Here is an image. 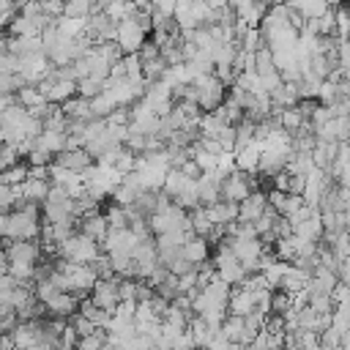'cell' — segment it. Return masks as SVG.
Instances as JSON below:
<instances>
[{"label": "cell", "mask_w": 350, "mask_h": 350, "mask_svg": "<svg viewBox=\"0 0 350 350\" xmlns=\"http://www.w3.org/2000/svg\"><path fill=\"white\" fill-rule=\"evenodd\" d=\"M276 123H279V129H284L287 134H295V131H301V129L306 126V118L301 115L298 107H287V109L276 112Z\"/></svg>", "instance_id": "cell-24"}, {"label": "cell", "mask_w": 350, "mask_h": 350, "mask_svg": "<svg viewBox=\"0 0 350 350\" xmlns=\"http://www.w3.org/2000/svg\"><path fill=\"white\" fill-rule=\"evenodd\" d=\"M101 350H120V347H115V345H109V342H107V345H104Z\"/></svg>", "instance_id": "cell-46"}, {"label": "cell", "mask_w": 350, "mask_h": 350, "mask_svg": "<svg viewBox=\"0 0 350 350\" xmlns=\"http://www.w3.org/2000/svg\"><path fill=\"white\" fill-rule=\"evenodd\" d=\"M252 191H257V180L249 175V172H241V170H232L224 180H221V200L227 202H243Z\"/></svg>", "instance_id": "cell-5"}, {"label": "cell", "mask_w": 350, "mask_h": 350, "mask_svg": "<svg viewBox=\"0 0 350 350\" xmlns=\"http://www.w3.org/2000/svg\"><path fill=\"white\" fill-rule=\"evenodd\" d=\"M213 268H216V276H219L221 282H227V284H243V279L249 276V273L243 271V265L238 262V257L230 252L227 243H221V246L216 249Z\"/></svg>", "instance_id": "cell-4"}, {"label": "cell", "mask_w": 350, "mask_h": 350, "mask_svg": "<svg viewBox=\"0 0 350 350\" xmlns=\"http://www.w3.org/2000/svg\"><path fill=\"white\" fill-rule=\"evenodd\" d=\"M268 211V197L262 191H252L243 202H238V221H257Z\"/></svg>", "instance_id": "cell-14"}, {"label": "cell", "mask_w": 350, "mask_h": 350, "mask_svg": "<svg viewBox=\"0 0 350 350\" xmlns=\"http://www.w3.org/2000/svg\"><path fill=\"white\" fill-rule=\"evenodd\" d=\"M55 164H60V167H66L71 172H85L93 164V159H90V153L85 148H66V150L55 153Z\"/></svg>", "instance_id": "cell-12"}, {"label": "cell", "mask_w": 350, "mask_h": 350, "mask_svg": "<svg viewBox=\"0 0 350 350\" xmlns=\"http://www.w3.org/2000/svg\"><path fill=\"white\" fill-rule=\"evenodd\" d=\"M57 257L66 260V262H74V265H90L104 249L101 243H96L93 238H88L85 232H74L68 241H63L57 249Z\"/></svg>", "instance_id": "cell-2"}, {"label": "cell", "mask_w": 350, "mask_h": 350, "mask_svg": "<svg viewBox=\"0 0 350 350\" xmlns=\"http://www.w3.org/2000/svg\"><path fill=\"white\" fill-rule=\"evenodd\" d=\"M118 282H120V276H109V279H98V282L93 284V290H90V304L112 314V312L118 309V304H120V293H118Z\"/></svg>", "instance_id": "cell-7"}, {"label": "cell", "mask_w": 350, "mask_h": 350, "mask_svg": "<svg viewBox=\"0 0 350 350\" xmlns=\"http://www.w3.org/2000/svg\"><path fill=\"white\" fill-rule=\"evenodd\" d=\"M16 104L30 112V109H36V107H46V98L41 96V90H38L36 85H25V88L16 90Z\"/></svg>", "instance_id": "cell-27"}, {"label": "cell", "mask_w": 350, "mask_h": 350, "mask_svg": "<svg viewBox=\"0 0 350 350\" xmlns=\"http://www.w3.org/2000/svg\"><path fill=\"white\" fill-rule=\"evenodd\" d=\"M265 5H273V3H282V0H262Z\"/></svg>", "instance_id": "cell-47"}, {"label": "cell", "mask_w": 350, "mask_h": 350, "mask_svg": "<svg viewBox=\"0 0 350 350\" xmlns=\"http://www.w3.org/2000/svg\"><path fill=\"white\" fill-rule=\"evenodd\" d=\"M41 306H44V312H46L49 317H57V320H66V317H71V314L79 312V301H77L71 293H63V290H57V293H55L49 301H44Z\"/></svg>", "instance_id": "cell-10"}, {"label": "cell", "mask_w": 350, "mask_h": 350, "mask_svg": "<svg viewBox=\"0 0 350 350\" xmlns=\"http://www.w3.org/2000/svg\"><path fill=\"white\" fill-rule=\"evenodd\" d=\"M49 180L46 178H27L22 186H16V194H19V202H44L46 194H49Z\"/></svg>", "instance_id": "cell-15"}, {"label": "cell", "mask_w": 350, "mask_h": 350, "mask_svg": "<svg viewBox=\"0 0 350 350\" xmlns=\"http://www.w3.org/2000/svg\"><path fill=\"white\" fill-rule=\"evenodd\" d=\"M79 232H85L88 238H93L96 243H104L107 232H109V224H107V216L104 213H88L79 219Z\"/></svg>", "instance_id": "cell-18"}, {"label": "cell", "mask_w": 350, "mask_h": 350, "mask_svg": "<svg viewBox=\"0 0 350 350\" xmlns=\"http://www.w3.org/2000/svg\"><path fill=\"white\" fill-rule=\"evenodd\" d=\"M175 5H178V0H150V11L159 14L161 19H172L175 16Z\"/></svg>", "instance_id": "cell-36"}, {"label": "cell", "mask_w": 350, "mask_h": 350, "mask_svg": "<svg viewBox=\"0 0 350 350\" xmlns=\"http://www.w3.org/2000/svg\"><path fill=\"white\" fill-rule=\"evenodd\" d=\"M287 265H290V262H284V260H273L271 265H265V268L260 271V273H262V279H265V284H268L271 290H276V287L282 284V276H284Z\"/></svg>", "instance_id": "cell-29"}, {"label": "cell", "mask_w": 350, "mask_h": 350, "mask_svg": "<svg viewBox=\"0 0 350 350\" xmlns=\"http://www.w3.org/2000/svg\"><path fill=\"white\" fill-rule=\"evenodd\" d=\"M254 309H257L254 290H249V287H238V290H232V293H230V306H227V312H230V314L246 317V314H252Z\"/></svg>", "instance_id": "cell-17"}, {"label": "cell", "mask_w": 350, "mask_h": 350, "mask_svg": "<svg viewBox=\"0 0 350 350\" xmlns=\"http://www.w3.org/2000/svg\"><path fill=\"white\" fill-rule=\"evenodd\" d=\"M336 150H339V142H314V148H312V164L317 167V170H325L328 172V167L334 164V159H336Z\"/></svg>", "instance_id": "cell-22"}, {"label": "cell", "mask_w": 350, "mask_h": 350, "mask_svg": "<svg viewBox=\"0 0 350 350\" xmlns=\"http://www.w3.org/2000/svg\"><path fill=\"white\" fill-rule=\"evenodd\" d=\"M309 276H312V271H306V268H301V265H287V271H284V276H282V293H287V295H295V293H301V290H306V284H309Z\"/></svg>", "instance_id": "cell-16"}, {"label": "cell", "mask_w": 350, "mask_h": 350, "mask_svg": "<svg viewBox=\"0 0 350 350\" xmlns=\"http://www.w3.org/2000/svg\"><path fill=\"white\" fill-rule=\"evenodd\" d=\"M293 11H298L304 19H320L325 11H328V3L325 0H284Z\"/></svg>", "instance_id": "cell-23"}, {"label": "cell", "mask_w": 350, "mask_h": 350, "mask_svg": "<svg viewBox=\"0 0 350 350\" xmlns=\"http://www.w3.org/2000/svg\"><path fill=\"white\" fill-rule=\"evenodd\" d=\"M205 213H208V219H211L216 227H227V224L238 221V205H235V202H227V200H219V202L208 205Z\"/></svg>", "instance_id": "cell-20"}, {"label": "cell", "mask_w": 350, "mask_h": 350, "mask_svg": "<svg viewBox=\"0 0 350 350\" xmlns=\"http://www.w3.org/2000/svg\"><path fill=\"white\" fill-rule=\"evenodd\" d=\"M104 345H107V331H104V328H98L96 334L82 336V339L77 342V350H101Z\"/></svg>", "instance_id": "cell-34"}, {"label": "cell", "mask_w": 350, "mask_h": 350, "mask_svg": "<svg viewBox=\"0 0 350 350\" xmlns=\"http://www.w3.org/2000/svg\"><path fill=\"white\" fill-rule=\"evenodd\" d=\"M298 350H320V334L314 331H301L298 339H295Z\"/></svg>", "instance_id": "cell-38"}, {"label": "cell", "mask_w": 350, "mask_h": 350, "mask_svg": "<svg viewBox=\"0 0 350 350\" xmlns=\"http://www.w3.org/2000/svg\"><path fill=\"white\" fill-rule=\"evenodd\" d=\"M8 55V36H0V57Z\"/></svg>", "instance_id": "cell-43"}, {"label": "cell", "mask_w": 350, "mask_h": 350, "mask_svg": "<svg viewBox=\"0 0 350 350\" xmlns=\"http://www.w3.org/2000/svg\"><path fill=\"white\" fill-rule=\"evenodd\" d=\"M11 339H14V347H16V350H27V347L44 342L41 320H25V323H16V328L11 331Z\"/></svg>", "instance_id": "cell-9"}, {"label": "cell", "mask_w": 350, "mask_h": 350, "mask_svg": "<svg viewBox=\"0 0 350 350\" xmlns=\"http://www.w3.org/2000/svg\"><path fill=\"white\" fill-rule=\"evenodd\" d=\"M104 216H107L109 230H126V227H129V208H123V205H118V202H112Z\"/></svg>", "instance_id": "cell-30"}, {"label": "cell", "mask_w": 350, "mask_h": 350, "mask_svg": "<svg viewBox=\"0 0 350 350\" xmlns=\"http://www.w3.org/2000/svg\"><path fill=\"white\" fill-rule=\"evenodd\" d=\"M27 350H55L49 342H38V345H33V347H27Z\"/></svg>", "instance_id": "cell-44"}, {"label": "cell", "mask_w": 350, "mask_h": 350, "mask_svg": "<svg viewBox=\"0 0 350 350\" xmlns=\"http://www.w3.org/2000/svg\"><path fill=\"white\" fill-rule=\"evenodd\" d=\"M232 153H235V170L249 172V175L260 170V142L257 139L243 145V148H238V150H232Z\"/></svg>", "instance_id": "cell-19"}, {"label": "cell", "mask_w": 350, "mask_h": 350, "mask_svg": "<svg viewBox=\"0 0 350 350\" xmlns=\"http://www.w3.org/2000/svg\"><path fill=\"white\" fill-rule=\"evenodd\" d=\"M194 145H200L205 153H213V156H221V153H224V145H221L219 139H211V137H197Z\"/></svg>", "instance_id": "cell-41"}, {"label": "cell", "mask_w": 350, "mask_h": 350, "mask_svg": "<svg viewBox=\"0 0 350 350\" xmlns=\"http://www.w3.org/2000/svg\"><path fill=\"white\" fill-rule=\"evenodd\" d=\"M19 205H22V202H19L16 189H14V186L0 183V213H8L11 208H19Z\"/></svg>", "instance_id": "cell-33"}, {"label": "cell", "mask_w": 350, "mask_h": 350, "mask_svg": "<svg viewBox=\"0 0 350 350\" xmlns=\"http://www.w3.org/2000/svg\"><path fill=\"white\" fill-rule=\"evenodd\" d=\"M60 109H63V115L68 118V120H93V109H90V98H82V96H71L68 101H63L60 104Z\"/></svg>", "instance_id": "cell-21"}, {"label": "cell", "mask_w": 350, "mask_h": 350, "mask_svg": "<svg viewBox=\"0 0 350 350\" xmlns=\"http://www.w3.org/2000/svg\"><path fill=\"white\" fill-rule=\"evenodd\" d=\"M194 350H205V347H194Z\"/></svg>", "instance_id": "cell-48"}, {"label": "cell", "mask_w": 350, "mask_h": 350, "mask_svg": "<svg viewBox=\"0 0 350 350\" xmlns=\"http://www.w3.org/2000/svg\"><path fill=\"white\" fill-rule=\"evenodd\" d=\"M183 257L191 262V265H200L208 260V241L205 238H197L191 235L186 243H183Z\"/></svg>", "instance_id": "cell-25"}, {"label": "cell", "mask_w": 350, "mask_h": 350, "mask_svg": "<svg viewBox=\"0 0 350 350\" xmlns=\"http://www.w3.org/2000/svg\"><path fill=\"white\" fill-rule=\"evenodd\" d=\"M96 11V0H66L63 3V16L68 19H88Z\"/></svg>", "instance_id": "cell-28"}, {"label": "cell", "mask_w": 350, "mask_h": 350, "mask_svg": "<svg viewBox=\"0 0 350 350\" xmlns=\"http://www.w3.org/2000/svg\"><path fill=\"white\" fill-rule=\"evenodd\" d=\"M3 252L8 262H19V265H36L41 257V246L33 241H8Z\"/></svg>", "instance_id": "cell-8"}, {"label": "cell", "mask_w": 350, "mask_h": 350, "mask_svg": "<svg viewBox=\"0 0 350 350\" xmlns=\"http://www.w3.org/2000/svg\"><path fill=\"white\" fill-rule=\"evenodd\" d=\"M197 197H200V208L219 202L221 200V180L213 172H202L197 178Z\"/></svg>", "instance_id": "cell-13"}, {"label": "cell", "mask_w": 350, "mask_h": 350, "mask_svg": "<svg viewBox=\"0 0 350 350\" xmlns=\"http://www.w3.org/2000/svg\"><path fill=\"white\" fill-rule=\"evenodd\" d=\"M134 167H137V153H131L129 148H123L120 156H118V161H115V170L120 175H129V172H134Z\"/></svg>", "instance_id": "cell-35"}, {"label": "cell", "mask_w": 350, "mask_h": 350, "mask_svg": "<svg viewBox=\"0 0 350 350\" xmlns=\"http://www.w3.org/2000/svg\"><path fill=\"white\" fill-rule=\"evenodd\" d=\"M41 211H44V221H46V224L79 219L77 211H74V200H71L68 191L60 189V186H49V194H46V200L41 202Z\"/></svg>", "instance_id": "cell-3"}, {"label": "cell", "mask_w": 350, "mask_h": 350, "mask_svg": "<svg viewBox=\"0 0 350 350\" xmlns=\"http://www.w3.org/2000/svg\"><path fill=\"white\" fill-rule=\"evenodd\" d=\"M137 11V5L134 3H129V0H109L104 8H101V14L109 19V22H123V19H129L131 14Z\"/></svg>", "instance_id": "cell-26"}, {"label": "cell", "mask_w": 350, "mask_h": 350, "mask_svg": "<svg viewBox=\"0 0 350 350\" xmlns=\"http://www.w3.org/2000/svg\"><path fill=\"white\" fill-rule=\"evenodd\" d=\"M208 5H211V11H221V8H227V0H205Z\"/></svg>", "instance_id": "cell-42"}, {"label": "cell", "mask_w": 350, "mask_h": 350, "mask_svg": "<svg viewBox=\"0 0 350 350\" xmlns=\"http://www.w3.org/2000/svg\"><path fill=\"white\" fill-rule=\"evenodd\" d=\"M150 339L148 336H142V334H134V336H129L123 345H120V350H150Z\"/></svg>", "instance_id": "cell-40"}, {"label": "cell", "mask_w": 350, "mask_h": 350, "mask_svg": "<svg viewBox=\"0 0 350 350\" xmlns=\"http://www.w3.org/2000/svg\"><path fill=\"white\" fill-rule=\"evenodd\" d=\"M8 8H16L11 0H0V11H8Z\"/></svg>", "instance_id": "cell-45"}, {"label": "cell", "mask_w": 350, "mask_h": 350, "mask_svg": "<svg viewBox=\"0 0 350 350\" xmlns=\"http://www.w3.org/2000/svg\"><path fill=\"white\" fill-rule=\"evenodd\" d=\"M145 41H148V33L134 22V16H129V19L118 22L115 44L120 46V52H123V55H134V52H139V46H142Z\"/></svg>", "instance_id": "cell-6"}, {"label": "cell", "mask_w": 350, "mask_h": 350, "mask_svg": "<svg viewBox=\"0 0 350 350\" xmlns=\"http://www.w3.org/2000/svg\"><path fill=\"white\" fill-rule=\"evenodd\" d=\"M317 98H320L323 107H331V104L339 98V85L331 82V79H323L320 88H317Z\"/></svg>", "instance_id": "cell-32"}, {"label": "cell", "mask_w": 350, "mask_h": 350, "mask_svg": "<svg viewBox=\"0 0 350 350\" xmlns=\"http://www.w3.org/2000/svg\"><path fill=\"white\" fill-rule=\"evenodd\" d=\"M27 180V167L25 164H14V167H8V170H3L0 172V183H5V186H22Z\"/></svg>", "instance_id": "cell-31"}, {"label": "cell", "mask_w": 350, "mask_h": 350, "mask_svg": "<svg viewBox=\"0 0 350 350\" xmlns=\"http://www.w3.org/2000/svg\"><path fill=\"white\" fill-rule=\"evenodd\" d=\"M336 66L345 74H350V38H345V41L336 44Z\"/></svg>", "instance_id": "cell-39"}, {"label": "cell", "mask_w": 350, "mask_h": 350, "mask_svg": "<svg viewBox=\"0 0 350 350\" xmlns=\"http://www.w3.org/2000/svg\"><path fill=\"white\" fill-rule=\"evenodd\" d=\"M219 334H221L227 342L241 345V347H249V345H252V339H254V334L249 331L246 320H243V317H238V314L224 317V323H221V331H219Z\"/></svg>", "instance_id": "cell-11"}, {"label": "cell", "mask_w": 350, "mask_h": 350, "mask_svg": "<svg viewBox=\"0 0 350 350\" xmlns=\"http://www.w3.org/2000/svg\"><path fill=\"white\" fill-rule=\"evenodd\" d=\"M71 317H74L71 328L77 331V336H79V339H82V336H90V334H96V331H98V328H96V325H93L88 317H82L79 312H77V314H71Z\"/></svg>", "instance_id": "cell-37"}, {"label": "cell", "mask_w": 350, "mask_h": 350, "mask_svg": "<svg viewBox=\"0 0 350 350\" xmlns=\"http://www.w3.org/2000/svg\"><path fill=\"white\" fill-rule=\"evenodd\" d=\"M41 211L36 202H22L19 208L8 211L3 216L5 227H3V238L8 241H33L36 235H41Z\"/></svg>", "instance_id": "cell-1"}]
</instances>
